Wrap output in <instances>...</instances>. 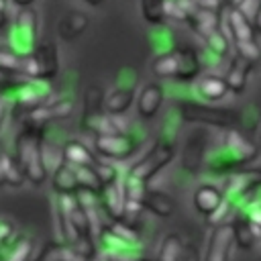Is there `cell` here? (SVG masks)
Wrapping results in <instances>:
<instances>
[{"instance_id": "cell-27", "label": "cell", "mask_w": 261, "mask_h": 261, "mask_svg": "<svg viewBox=\"0 0 261 261\" xmlns=\"http://www.w3.org/2000/svg\"><path fill=\"white\" fill-rule=\"evenodd\" d=\"M33 251H35V241L31 237H22L12 243V247L8 249L2 261H33Z\"/></svg>"}, {"instance_id": "cell-11", "label": "cell", "mask_w": 261, "mask_h": 261, "mask_svg": "<svg viewBox=\"0 0 261 261\" xmlns=\"http://www.w3.org/2000/svg\"><path fill=\"white\" fill-rule=\"evenodd\" d=\"M230 228H232V239H234V245L243 251H251L257 243V237L261 234V230L243 214L239 212L230 222Z\"/></svg>"}, {"instance_id": "cell-15", "label": "cell", "mask_w": 261, "mask_h": 261, "mask_svg": "<svg viewBox=\"0 0 261 261\" xmlns=\"http://www.w3.org/2000/svg\"><path fill=\"white\" fill-rule=\"evenodd\" d=\"M179 69H181V49L165 51V53L157 55L151 63V71L157 77H175L177 80Z\"/></svg>"}, {"instance_id": "cell-39", "label": "cell", "mask_w": 261, "mask_h": 261, "mask_svg": "<svg viewBox=\"0 0 261 261\" xmlns=\"http://www.w3.org/2000/svg\"><path fill=\"white\" fill-rule=\"evenodd\" d=\"M179 261H202L198 247H196L194 243H186V247H184V253H181V259H179Z\"/></svg>"}, {"instance_id": "cell-29", "label": "cell", "mask_w": 261, "mask_h": 261, "mask_svg": "<svg viewBox=\"0 0 261 261\" xmlns=\"http://www.w3.org/2000/svg\"><path fill=\"white\" fill-rule=\"evenodd\" d=\"M0 71L2 73H18V71H22L20 53L10 49V47H0Z\"/></svg>"}, {"instance_id": "cell-32", "label": "cell", "mask_w": 261, "mask_h": 261, "mask_svg": "<svg viewBox=\"0 0 261 261\" xmlns=\"http://www.w3.org/2000/svg\"><path fill=\"white\" fill-rule=\"evenodd\" d=\"M206 45H208V49L212 51V53H216V55H226L228 53V47H230V41H228V37L218 29V31H214L212 35H208L206 39Z\"/></svg>"}, {"instance_id": "cell-35", "label": "cell", "mask_w": 261, "mask_h": 261, "mask_svg": "<svg viewBox=\"0 0 261 261\" xmlns=\"http://www.w3.org/2000/svg\"><path fill=\"white\" fill-rule=\"evenodd\" d=\"M94 169H96V173H98V177L102 179L104 186L114 184V181L120 179L118 169H116L114 163H110V161H96V163H94Z\"/></svg>"}, {"instance_id": "cell-24", "label": "cell", "mask_w": 261, "mask_h": 261, "mask_svg": "<svg viewBox=\"0 0 261 261\" xmlns=\"http://www.w3.org/2000/svg\"><path fill=\"white\" fill-rule=\"evenodd\" d=\"M228 92V86H226V80L220 77V75H202L198 80V94L204 98V100H220L224 98Z\"/></svg>"}, {"instance_id": "cell-4", "label": "cell", "mask_w": 261, "mask_h": 261, "mask_svg": "<svg viewBox=\"0 0 261 261\" xmlns=\"http://www.w3.org/2000/svg\"><path fill=\"white\" fill-rule=\"evenodd\" d=\"M175 155V147L171 143H165V141H157L137 163H133L128 167V175L141 179V181H149L153 175H157Z\"/></svg>"}, {"instance_id": "cell-28", "label": "cell", "mask_w": 261, "mask_h": 261, "mask_svg": "<svg viewBox=\"0 0 261 261\" xmlns=\"http://www.w3.org/2000/svg\"><path fill=\"white\" fill-rule=\"evenodd\" d=\"M120 184H122L126 202H141V204H143V198H145V194H147V190H149L145 181H141V179H137V177H133V175H128V173H124V175L120 177Z\"/></svg>"}, {"instance_id": "cell-10", "label": "cell", "mask_w": 261, "mask_h": 261, "mask_svg": "<svg viewBox=\"0 0 261 261\" xmlns=\"http://www.w3.org/2000/svg\"><path fill=\"white\" fill-rule=\"evenodd\" d=\"M222 202H224V192L214 184H202L194 192V208L208 218L222 206Z\"/></svg>"}, {"instance_id": "cell-17", "label": "cell", "mask_w": 261, "mask_h": 261, "mask_svg": "<svg viewBox=\"0 0 261 261\" xmlns=\"http://www.w3.org/2000/svg\"><path fill=\"white\" fill-rule=\"evenodd\" d=\"M98 159L92 155V151L80 143V141H67L63 145V163L71 167H92Z\"/></svg>"}, {"instance_id": "cell-9", "label": "cell", "mask_w": 261, "mask_h": 261, "mask_svg": "<svg viewBox=\"0 0 261 261\" xmlns=\"http://www.w3.org/2000/svg\"><path fill=\"white\" fill-rule=\"evenodd\" d=\"M94 149L106 159H122L133 151V139L128 135H106L94 139Z\"/></svg>"}, {"instance_id": "cell-21", "label": "cell", "mask_w": 261, "mask_h": 261, "mask_svg": "<svg viewBox=\"0 0 261 261\" xmlns=\"http://www.w3.org/2000/svg\"><path fill=\"white\" fill-rule=\"evenodd\" d=\"M188 22H190V27H192L198 35H202L204 39H206L208 35H212L214 31L220 29L218 12H210V10H202V8H198L196 12H192V14L188 16Z\"/></svg>"}, {"instance_id": "cell-33", "label": "cell", "mask_w": 261, "mask_h": 261, "mask_svg": "<svg viewBox=\"0 0 261 261\" xmlns=\"http://www.w3.org/2000/svg\"><path fill=\"white\" fill-rule=\"evenodd\" d=\"M141 10L149 22H161L165 18L163 0H141Z\"/></svg>"}, {"instance_id": "cell-19", "label": "cell", "mask_w": 261, "mask_h": 261, "mask_svg": "<svg viewBox=\"0 0 261 261\" xmlns=\"http://www.w3.org/2000/svg\"><path fill=\"white\" fill-rule=\"evenodd\" d=\"M33 57L37 59L39 67H41V80L47 82L49 77H53L57 73V67H59V59H57V53L53 49L51 43H41L35 51H33Z\"/></svg>"}, {"instance_id": "cell-1", "label": "cell", "mask_w": 261, "mask_h": 261, "mask_svg": "<svg viewBox=\"0 0 261 261\" xmlns=\"http://www.w3.org/2000/svg\"><path fill=\"white\" fill-rule=\"evenodd\" d=\"M39 130V126L31 124L16 139V163L20 165L24 177L35 186H41L49 175V169L43 161V139Z\"/></svg>"}, {"instance_id": "cell-5", "label": "cell", "mask_w": 261, "mask_h": 261, "mask_svg": "<svg viewBox=\"0 0 261 261\" xmlns=\"http://www.w3.org/2000/svg\"><path fill=\"white\" fill-rule=\"evenodd\" d=\"M259 186H261V169H241V171H234L232 175H228L222 192H224V198L234 204V208H237V204H241L245 208L247 196L255 194Z\"/></svg>"}, {"instance_id": "cell-45", "label": "cell", "mask_w": 261, "mask_h": 261, "mask_svg": "<svg viewBox=\"0 0 261 261\" xmlns=\"http://www.w3.org/2000/svg\"><path fill=\"white\" fill-rule=\"evenodd\" d=\"M243 2H245V0H232V4H234V8H237L239 4H243Z\"/></svg>"}, {"instance_id": "cell-25", "label": "cell", "mask_w": 261, "mask_h": 261, "mask_svg": "<svg viewBox=\"0 0 261 261\" xmlns=\"http://www.w3.org/2000/svg\"><path fill=\"white\" fill-rule=\"evenodd\" d=\"M184 247H186V241L177 232H169V234L163 237L155 261H179L181 253H184Z\"/></svg>"}, {"instance_id": "cell-38", "label": "cell", "mask_w": 261, "mask_h": 261, "mask_svg": "<svg viewBox=\"0 0 261 261\" xmlns=\"http://www.w3.org/2000/svg\"><path fill=\"white\" fill-rule=\"evenodd\" d=\"M14 234V224L10 220H0V251L8 247V241Z\"/></svg>"}, {"instance_id": "cell-8", "label": "cell", "mask_w": 261, "mask_h": 261, "mask_svg": "<svg viewBox=\"0 0 261 261\" xmlns=\"http://www.w3.org/2000/svg\"><path fill=\"white\" fill-rule=\"evenodd\" d=\"M100 202H102V210L108 214V218L112 222H118L124 218L126 214V198H124V190L120 179L114 184L104 186V192L100 194Z\"/></svg>"}, {"instance_id": "cell-18", "label": "cell", "mask_w": 261, "mask_h": 261, "mask_svg": "<svg viewBox=\"0 0 261 261\" xmlns=\"http://www.w3.org/2000/svg\"><path fill=\"white\" fill-rule=\"evenodd\" d=\"M24 173L20 169V165L16 163V159L12 155H8L4 149H0V186H22L24 184Z\"/></svg>"}, {"instance_id": "cell-12", "label": "cell", "mask_w": 261, "mask_h": 261, "mask_svg": "<svg viewBox=\"0 0 261 261\" xmlns=\"http://www.w3.org/2000/svg\"><path fill=\"white\" fill-rule=\"evenodd\" d=\"M163 104V88L155 82L145 84L137 96V112L143 118H153Z\"/></svg>"}, {"instance_id": "cell-22", "label": "cell", "mask_w": 261, "mask_h": 261, "mask_svg": "<svg viewBox=\"0 0 261 261\" xmlns=\"http://www.w3.org/2000/svg\"><path fill=\"white\" fill-rule=\"evenodd\" d=\"M253 67H255L253 63L243 61V59L237 57V59L232 61V65L228 67L226 75H224L228 90H230V92H243V90L247 88V77H249V73L253 71Z\"/></svg>"}, {"instance_id": "cell-13", "label": "cell", "mask_w": 261, "mask_h": 261, "mask_svg": "<svg viewBox=\"0 0 261 261\" xmlns=\"http://www.w3.org/2000/svg\"><path fill=\"white\" fill-rule=\"evenodd\" d=\"M51 96V90L47 86V82H41V80H35V82H29L24 84V88L18 92V104L33 110V108H39V106H45V98Z\"/></svg>"}, {"instance_id": "cell-31", "label": "cell", "mask_w": 261, "mask_h": 261, "mask_svg": "<svg viewBox=\"0 0 261 261\" xmlns=\"http://www.w3.org/2000/svg\"><path fill=\"white\" fill-rule=\"evenodd\" d=\"M234 51H237V57L243 59V61H249V63H257L261 59V49L257 45V41H243V43H234Z\"/></svg>"}, {"instance_id": "cell-47", "label": "cell", "mask_w": 261, "mask_h": 261, "mask_svg": "<svg viewBox=\"0 0 261 261\" xmlns=\"http://www.w3.org/2000/svg\"><path fill=\"white\" fill-rule=\"evenodd\" d=\"M259 147H261V135H259Z\"/></svg>"}, {"instance_id": "cell-34", "label": "cell", "mask_w": 261, "mask_h": 261, "mask_svg": "<svg viewBox=\"0 0 261 261\" xmlns=\"http://www.w3.org/2000/svg\"><path fill=\"white\" fill-rule=\"evenodd\" d=\"M47 108L51 112V118H67L73 110V102L69 98H53L47 102Z\"/></svg>"}, {"instance_id": "cell-26", "label": "cell", "mask_w": 261, "mask_h": 261, "mask_svg": "<svg viewBox=\"0 0 261 261\" xmlns=\"http://www.w3.org/2000/svg\"><path fill=\"white\" fill-rule=\"evenodd\" d=\"M73 169H75V179H77L80 192H90L100 198V194L104 192V184L98 177L94 165L92 167H73Z\"/></svg>"}, {"instance_id": "cell-23", "label": "cell", "mask_w": 261, "mask_h": 261, "mask_svg": "<svg viewBox=\"0 0 261 261\" xmlns=\"http://www.w3.org/2000/svg\"><path fill=\"white\" fill-rule=\"evenodd\" d=\"M135 98V90L133 88H116L112 90L106 100H104V112L106 114H124L128 110V106L133 104Z\"/></svg>"}, {"instance_id": "cell-2", "label": "cell", "mask_w": 261, "mask_h": 261, "mask_svg": "<svg viewBox=\"0 0 261 261\" xmlns=\"http://www.w3.org/2000/svg\"><path fill=\"white\" fill-rule=\"evenodd\" d=\"M179 114L188 122H200V124L222 126V128H232V124L239 118V114L230 108H216V106L198 104V102H179Z\"/></svg>"}, {"instance_id": "cell-36", "label": "cell", "mask_w": 261, "mask_h": 261, "mask_svg": "<svg viewBox=\"0 0 261 261\" xmlns=\"http://www.w3.org/2000/svg\"><path fill=\"white\" fill-rule=\"evenodd\" d=\"M67 27H71L67 39H71V37L84 33V29L88 27V18H86V14H82V12H71V14H67V18L61 22V29H67Z\"/></svg>"}, {"instance_id": "cell-41", "label": "cell", "mask_w": 261, "mask_h": 261, "mask_svg": "<svg viewBox=\"0 0 261 261\" xmlns=\"http://www.w3.org/2000/svg\"><path fill=\"white\" fill-rule=\"evenodd\" d=\"M198 8L202 10H210V12H218L222 8V0H196Z\"/></svg>"}, {"instance_id": "cell-6", "label": "cell", "mask_w": 261, "mask_h": 261, "mask_svg": "<svg viewBox=\"0 0 261 261\" xmlns=\"http://www.w3.org/2000/svg\"><path fill=\"white\" fill-rule=\"evenodd\" d=\"M35 39H37V14L31 8H22L18 12V16L14 18L10 49H18V51H24L27 55H31L37 49Z\"/></svg>"}, {"instance_id": "cell-42", "label": "cell", "mask_w": 261, "mask_h": 261, "mask_svg": "<svg viewBox=\"0 0 261 261\" xmlns=\"http://www.w3.org/2000/svg\"><path fill=\"white\" fill-rule=\"evenodd\" d=\"M253 27H255V33H259V35H261V4H259V10H257V14H255Z\"/></svg>"}, {"instance_id": "cell-37", "label": "cell", "mask_w": 261, "mask_h": 261, "mask_svg": "<svg viewBox=\"0 0 261 261\" xmlns=\"http://www.w3.org/2000/svg\"><path fill=\"white\" fill-rule=\"evenodd\" d=\"M104 261H155L137 251H118V253H104Z\"/></svg>"}, {"instance_id": "cell-20", "label": "cell", "mask_w": 261, "mask_h": 261, "mask_svg": "<svg viewBox=\"0 0 261 261\" xmlns=\"http://www.w3.org/2000/svg\"><path fill=\"white\" fill-rule=\"evenodd\" d=\"M143 208L153 212L155 216L169 218L173 214V200L161 190H147V194L143 198Z\"/></svg>"}, {"instance_id": "cell-14", "label": "cell", "mask_w": 261, "mask_h": 261, "mask_svg": "<svg viewBox=\"0 0 261 261\" xmlns=\"http://www.w3.org/2000/svg\"><path fill=\"white\" fill-rule=\"evenodd\" d=\"M226 24H228V33H230V37H232L234 43H243V41H253L255 39V27H253V22L239 8H234V6L228 12Z\"/></svg>"}, {"instance_id": "cell-44", "label": "cell", "mask_w": 261, "mask_h": 261, "mask_svg": "<svg viewBox=\"0 0 261 261\" xmlns=\"http://www.w3.org/2000/svg\"><path fill=\"white\" fill-rule=\"evenodd\" d=\"M6 22H8V18H6V12H2V10H0V31L6 27Z\"/></svg>"}, {"instance_id": "cell-7", "label": "cell", "mask_w": 261, "mask_h": 261, "mask_svg": "<svg viewBox=\"0 0 261 261\" xmlns=\"http://www.w3.org/2000/svg\"><path fill=\"white\" fill-rule=\"evenodd\" d=\"M234 247L230 224H216L208 237V245L202 261H230V253Z\"/></svg>"}, {"instance_id": "cell-30", "label": "cell", "mask_w": 261, "mask_h": 261, "mask_svg": "<svg viewBox=\"0 0 261 261\" xmlns=\"http://www.w3.org/2000/svg\"><path fill=\"white\" fill-rule=\"evenodd\" d=\"M110 234H114L116 239H120L122 243H126L130 249H137V243H139V234L130 228V226H126L122 220H118V222H110L108 226H104Z\"/></svg>"}, {"instance_id": "cell-3", "label": "cell", "mask_w": 261, "mask_h": 261, "mask_svg": "<svg viewBox=\"0 0 261 261\" xmlns=\"http://www.w3.org/2000/svg\"><path fill=\"white\" fill-rule=\"evenodd\" d=\"M257 145L243 135L239 128H226L222 135V147H220V159L230 165V167H239L243 163H249L257 157Z\"/></svg>"}, {"instance_id": "cell-16", "label": "cell", "mask_w": 261, "mask_h": 261, "mask_svg": "<svg viewBox=\"0 0 261 261\" xmlns=\"http://www.w3.org/2000/svg\"><path fill=\"white\" fill-rule=\"evenodd\" d=\"M53 190L57 192V196H75L80 192L77 179H75V169L67 163H61L53 173Z\"/></svg>"}, {"instance_id": "cell-43", "label": "cell", "mask_w": 261, "mask_h": 261, "mask_svg": "<svg viewBox=\"0 0 261 261\" xmlns=\"http://www.w3.org/2000/svg\"><path fill=\"white\" fill-rule=\"evenodd\" d=\"M14 4H18V6H22V8H27V6H31L35 0H12Z\"/></svg>"}, {"instance_id": "cell-40", "label": "cell", "mask_w": 261, "mask_h": 261, "mask_svg": "<svg viewBox=\"0 0 261 261\" xmlns=\"http://www.w3.org/2000/svg\"><path fill=\"white\" fill-rule=\"evenodd\" d=\"M8 116H10V100L6 96H0V133H2Z\"/></svg>"}, {"instance_id": "cell-46", "label": "cell", "mask_w": 261, "mask_h": 261, "mask_svg": "<svg viewBox=\"0 0 261 261\" xmlns=\"http://www.w3.org/2000/svg\"><path fill=\"white\" fill-rule=\"evenodd\" d=\"M86 2H90V4H100V2H104V0H86Z\"/></svg>"}]
</instances>
